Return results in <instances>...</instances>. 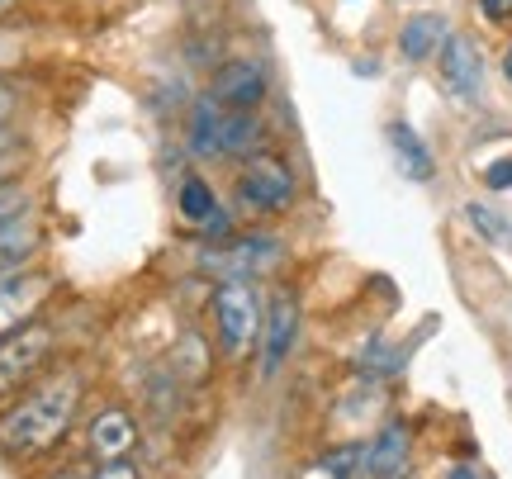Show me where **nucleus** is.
I'll return each mask as SVG.
<instances>
[{
    "instance_id": "nucleus-10",
    "label": "nucleus",
    "mask_w": 512,
    "mask_h": 479,
    "mask_svg": "<svg viewBox=\"0 0 512 479\" xmlns=\"http://www.w3.org/2000/svg\"><path fill=\"white\" fill-rule=\"evenodd\" d=\"M408 451H413V432L408 423H384L380 437L366 446V456H361V470L366 479H403L408 475Z\"/></svg>"
},
{
    "instance_id": "nucleus-26",
    "label": "nucleus",
    "mask_w": 512,
    "mask_h": 479,
    "mask_svg": "<svg viewBox=\"0 0 512 479\" xmlns=\"http://www.w3.org/2000/svg\"><path fill=\"white\" fill-rule=\"evenodd\" d=\"M503 76H508V81H512V48H508V53H503Z\"/></svg>"
},
{
    "instance_id": "nucleus-20",
    "label": "nucleus",
    "mask_w": 512,
    "mask_h": 479,
    "mask_svg": "<svg viewBox=\"0 0 512 479\" xmlns=\"http://www.w3.org/2000/svg\"><path fill=\"white\" fill-rule=\"evenodd\" d=\"M484 185L489 190H512V157H498V162L484 166Z\"/></svg>"
},
{
    "instance_id": "nucleus-23",
    "label": "nucleus",
    "mask_w": 512,
    "mask_h": 479,
    "mask_svg": "<svg viewBox=\"0 0 512 479\" xmlns=\"http://www.w3.org/2000/svg\"><path fill=\"white\" fill-rule=\"evenodd\" d=\"M479 10H484V19L503 24V19H512V0H479Z\"/></svg>"
},
{
    "instance_id": "nucleus-12",
    "label": "nucleus",
    "mask_w": 512,
    "mask_h": 479,
    "mask_svg": "<svg viewBox=\"0 0 512 479\" xmlns=\"http://www.w3.org/2000/svg\"><path fill=\"white\" fill-rule=\"evenodd\" d=\"M384 138H389V152H394V162H399V171L408 176V181H432L437 162H432L427 143H422L418 133H413V124L389 119V124H384Z\"/></svg>"
},
{
    "instance_id": "nucleus-3",
    "label": "nucleus",
    "mask_w": 512,
    "mask_h": 479,
    "mask_svg": "<svg viewBox=\"0 0 512 479\" xmlns=\"http://www.w3.org/2000/svg\"><path fill=\"white\" fill-rule=\"evenodd\" d=\"M214 323H219V342L228 356H242L256 342L261 314H256V295L247 290V280H223L214 290Z\"/></svg>"
},
{
    "instance_id": "nucleus-25",
    "label": "nucleus",
    "mask_w": 512,
    "mask_h": 479,
    "mask_svg": "<svg viewBox=\"0 0 512 479\" xmlns=\"http://www.w3.org/2000/svg\"><path fill=\"white\" fill-rule=\"evenodd\" d=\"M53 479H91V475H81V470H57Z\"/></svg>"
},
{
    "instance_id": "nucleus-7",
    "label": "nucleus",
    "mask_w": 512,
    "mask_h": 479,
    "mask_svg": "<svg viewBox=\"0 0 512 479\" xmlns=\"http://www.w3.org/2000/svg\"><path fill=\"white\" fill-rule=\"evenodd\" d=\"M271 91V76H266V62L256 57H233L214 72V100L223 110H256Z\"/></svg>"
},
{
    "instance_id": "nucleus-1",
    "label": "nucleus",
    "mask_w": 512,
    "mask_h": 479,
    "mask_svg": "<svg viewBox=\"0 0 512 479\" xmlns=\"http://www.w3.org/2000/svg\"><path fill=\"white\" fill-rule=\"evenodd\" d=\"M81 408V375H53L34 394H24L10 413H0V451L10 461H34L53 451Z\"/></svg>"
},
{
    "instance_id": "nucleus-4",
    "label": "nucleus",
    "mask_w": 512,
    "mask_h": 479,
    "mask_svg": "<svg viewBox=\"0 0 512 479\" xmlns=\"http://www.w3.org/2000/svg\"><path fill=\"white\" fill-rule=\"evenodd\" d=\"M238 200L242 209H256V214H271V209H285L294 200V171L285 157L275 152H261L238 181Z\"/></svg>"
},
{
    "instance_id": "nucleus-19",
    "label": "nucleus",
    "mask_w": 512,
    "mask_h": 479,
    "mask_svg": "<svg viewBox=\"0 0 512 479\" xmlns=\"http://www.w3.org/2000/svg\"><path fill=\"white\" fill-rule=\"evenodd\" d=\"M34 214V195L29 190H19V185H10V190H0V228H10V223L29 219Z\"/></svg>"
},
{
    "instance_id": "nucleus-14",
    "label": "nucleus",
    "mask_w": 512,
    "mask_h": 479,
    "mask_svg": "<svg viewBox=\"0 0 512 479\" xmlns=\"http://www.w3.org/2000/svg\"><path fill=\"white\" fill-rule=\"evenodd\" d=\"M43 247V233H38L34 214L29 219L10 223V228H0V280L15 276V271H24L29 261H34V252Z\"/></svg>"
},
{
    "instance_id": "nucleus-16",
    "label": "nucleus",
    "mask_w": 512,
    "mask_h": 479,
    "mask_svg": "<svg viewBox=\"0 0 512 479\" xmlns=\"http://www.w3.org/2000/svg\"><path fill=\"white\" fill-rule=\"evenodd\" d=\"M176 200H181V219L185 223H195V228H219L223 233V209H219V200H214V190H209L204 176H185Z\"/></svg>"
},
{
    "instance_id": "nucleus-6",
    "label": "nucleus",
    "mask_w": 512,
    "mask_h": 479,
    "mask_svg": "<svg viewBox=\"0 0 512 479\" xmlns=\"http://www.w3.org/2000/svg\"><path fill=\"white\" fill-rule=\"evenodd\" d=\"M294 337H299V299L290 290H275L266 304V318H261V375H275L285 366Z\"/></svg>"
},
{
    "instance_id": "nucleus-21",
    "label": "nucleus",
    "mask_w": 512,
    "mask_h": 479,
    "mask_svg": "<svg viewBox=\"0 0 512 479\" xmlns=\"http://www.w3.org/2000/svg\"><path fill=\"white\" fill-rule=\"evenodd\" d=\"M91 479H143V470L128 461H100V470H95Z\"/></svg>"
},
{
    "instance_id": "nucleus-13",
    "label": "nucleus",
    "mask_w": 512,
    "mask_h": 479,
    "mask_svg": "<svg viewBox=\"0 0 512 479\" xmlns=\"http://www.w3.org/2000/svg\"><path fill=\"white\" fill-rule=\"evenodd\" d=\"M261 148V119L252 110H223L214 133V157H252Z\"/></svg>"
},
{
    "instance_id": "nucleus-15",
    "label": "nucleus",
    "mask_w": 512,
    "mask_h": 479,
    "mask_svg": "<svg viewBox=\"0 0 512 479\" xmlns=\"http://www.w3.org/2000/svg\"><path fill=\"white\" fill-rule=\"evenodd\" d=\"M441 43H446V19L441 15H413L399 34V53L408 57V62H427V57H437Z\"/></svg>"
},
{
    "instance_id": "nucleus-22",
    "label": "nucleus",
    "mask_w": 512,
    "mask_h": 479,
    "mask_svg": "<svg viewBox=\"0 0 512 479\" xmlns=\"http://www.w3.org/2000/svg\"><path fill=\"white\" fill-rule=\"evenodd\" d=\"M15 110H19V95L10 91V86H5V81H0V129H5V124H10V119H15Z\"/></svg>"
},
{
    "instance_id": "nucleus-24",
    "label": "nucleus",
    "mask_w": 512,
    "mask_h": 479,
    "mask_svg": "<svg viewBox=\"0 0 512 479\" xmlns=\"http://www.w3.org/2000/svg\"><path fill=\"white\" fill-rule=\"evenodd\" d=\"M446 479H479V475H475V470H470V465H456V470H451V475H446Z\"/></svg>"
},
{
    "instance_id": "nucleus-17",
    "label": "nucleus",
    "mask_w": 512,
    "mask_h": 479,
    "mask_svg": "<svg viewBox=\"0 0 512 479\" xmlns=\"http://www.w3.org/2000/svg\"><path fill=\"white\" fill-rule=\"evenodd\" d=\"M361 456H366V446H356V442L337 446V451H328V456L313 465L304 479H351L356 470H361Z\"/></svg>"
},
{
    "instance_id": "nucleus-8",
    "label": "nucleus",
    "mask_w": 512,
    "mask_h": 479,
    "mask_svg": "<svg viewBox=\"0 0 512 479\" xmlns=\"http://www.w3.org/2000/svg\"><path fill=\"white\" fill-rule=\"evenodd\" d=\"M48 295H53V280L43 271H15V276L0 280V337L24 328L48 304Z\"/></svg>"
},
{
    "instance_id": "nucleus-11",
    "label": "nucleus",
    "mask_w": 512,
    "mask_h": 479,
    "mask_svg": "<svg viewBox=\"0 0 512 479\" xmlns=\"http://www.w3.org/2000/svg\"><path fill=\"white\" fill-rule=\"evenodd\" d=\"M86 446H91L95 461H124L128 451L138 446V423L128 418L124 408H105V413H95Z\"/></svg>"
},
{
    "instance_id": "nucleus-5",
    "label": "nucleus",
    "mask_w": 512,
    "mask_h": 479,
    "mask_svg": "<svg viewBox=\"0 0 512 479\" xmlns=\"http://www.w3.org/2000/svg\"><path fill=\"white\" fill-rule=\"evenodd\" d=\"M437 72L441 86L456 95L460 105H479V95H484V57H479L475 38L446 34V43L437 48Z\"/></svg>"
},
{
    "instance_id": "nucleus-27",
    "label": "nucleus",
    "mask_w": 512,
    "mask_h": 479,
    "mask_svg": "<svg viewBox=\"0 0 512 479\" xmlns=\"http://www.w3.org/2000/svg\"><path fill=\"white\" fill-rule=\"evenodd\" d=\"M15 5H19V0H0V19L10 15V10H15Z\"/></svg>"
},
{
    "instance_id": "nucleus-2",
    "label": "nucleus",
    "mask_w": 512,
    "mask_h": 479,
    "mask_svg": "<svg viewBox=\"0 0 512 479\" xmlns=\"http://www.w3.org/2000/svg\"><path fill=\"white\" fill-rule=\"evenodd\" d=\"M48 351H53V328L48 323H24L19 332L0 337V404L29 385V375L48 361Z\"/></svg>"
},
{
    "instance_id": "nucleus-18",
    "label": "nucleus",
    "mask_w": 512,
    "mask_h": 479,
    "mask_svg": "<svg viewBox=\"0 0 512 479\" xmlns=\"http://www.w3.org/2000/svg\"><path fill=\"white\" fill-rule=\"evenodd\" d=\"M465 219L475 223L479 233H484V238L489 242H512V223L503 219V214H498V209H489V204H465Z\"/></svg>"
},
{
    "instance_id": "nucleus-9",
    "label": "nucleus",
    "mask_w": 512,
    "mask_h": 479,
    "mask_svg": "<svg viewBox=\"0 0 512 479\" xmlns=\"http://www.w3.org/2000/svg\"><path fill=\"white\" fill-rule=\"evenodd\" d=\"M204 261L233 280H252V276H266L275 261H280V242L266 238V233H252V238H233L228 247H219L214 257H204Z\"/></svg>"
}]
</instances>
